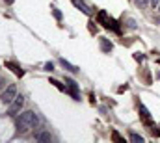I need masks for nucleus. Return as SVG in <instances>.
I'll use <instances>...</instances> for the list:
<instances>
[{
	"mask_svg": "<svg viewBox=\"0 0 160 143\" xmlns=\"http://www.w3.org/2000/svg\"><path fill=\"white\" fill-rule=\"evenodd\" d=\"M50 84H52V86H54V87H58V89H60V91H67V87H65V86H63V84H60V82H58V80H54V78H50Z\"/></svg>",
	"mask_w": 160,
	"mask_h": 143,
	"instance_id": "13",
	"label": "nucleus"
},
{
	"mask_svg": "<svg viewBox=\"0 0 160 143\" xmlns=\"http://www.w3.org/2000/svg\"><path fill=\"white\" fill-rule=\"evenodd\" d=\"M158 76H160V72H158Z\"/></svg>",
	"mask_w": 160,
	"mask_h": 143,
	"instance_id": "23",
	"label": "nucleus"
},
{
	"mask_svg": "<svg viewBox=\"0 0 160 143\" xmlns=\"http://www.w3.org/2000/svg\"><path fill=\"white\" fill-rule=\"evenodd\" d=\"M99 43H101V50H102V52H112L114 45H112V41H110V39L101 37V39H99Z\"/></svg>",
	"mask_w": 160,
	"mask_h": 143,
	"instance_id": "9",
	"label": "nucleus"
},
{
	"mask_svg": "<svg viewBox=\"0 0 160 143\" xmlns=\"http://www.w3.org/2000/svg\"><path fill=\"white\" fill-rule=\"evenodd\" d=\"M114 140H118V141H121V143L125 141V140L121 138V136H119V134H118V132H114Z\"/></svg>",
	"mask_w": 160,
	"mask_h": 143,
	"instance_id": "19",
	"label": "nucleus"
},
{
	"mask_svg": "<svg viewBox=\"0 0 160 143\" xmlns=\"http://www.w3.org/2000/svg\"><path fill=\"white\" fill-rule=\"evenodd\" d=\"M136 60L138 62H143V54H136Z\"/></svg>",
	"mask_w": 160,
	"mask_h": 143,
	"instance_id": "20",
	"label": "nucleus"
},
{
	"mask_svg": "<svg viewBox=\"0 0 160 143\" xmlns=\"http://www.w3.org/2000/svg\"><path fill=\"white\" fill-rule=\"evenodd\" d=\"M138 110H140V115H142V119L147 123V125H151V113H149V110L145 108V104H138Z\"/></svg>",
	"mask_w": 160,
	"mask_h": 143,
	"instance_id": "7",
	"label": "nucleus"
},
{
	"mask_svg": "<svg viewBox=\"0 0 160 143\" xmlns=\"http://www.w3.org/2000/svg\"><path fill=\"white\" fill-rule=\"evenodd\" d=\"M130 141H132V143H143L145 140H143V138H142L140 134H136V132H132V134H130Z\"/></svg>",
	"mask_w": 160,
	"mask_h": 143,
	"instance_id": "12",
	"label": "nucleus"
},
{
	"mask_svg": "<svg viewBox=\"0 0 160 143\" xmlns=\"http://www.w3.org/2000/svg\"><path fill=\"white\" fill-rule=\"evenodd\" d=\"M65 87H67V91L71 93V97L75 99V101H80V91H78V84L73 80V78H65Z\"/></svg>",
	"mask_w": 160,
	"mask_h": 143,
	"instance_id": "5",
	"label": "nucleus"
},
{
	"mask_svg": "<svg viewBox=\"0 0 160 143\" xmlns=\"http://www.w3.org/2000/svg\"><path fill=\"white\" fill-rule=\"evenodd\" d=\"M22 106H24V97L22 95H17L15 99H13V102L9 104V115H17L21 110H22Z\"/></svg>",
	"mask_w": 160,
	"mask_h": 143,
	"instance_id": "4",
	"label": "nucleus"
},
{
	"mask_svg": "<svg viewBox=\"0 0 160 143\" xmlns=\"http://www.w3.org/2000/svg\"><path fill=\"white\" fill-rule=\"evenodd\" d=\"M4 2H6V4H13V0H4Z\"/></svg>",
	"mask_w": 160,
	"mask_h": 143,
	"instance_id": "21",
	"label": "nucleus"
},
{
	"mask_svg": "<svg viewBox=\"0 0 160 143\" xmlns=\"http://www.w3.org/2000/svg\"><path fill=\"white\" fill-rule=\"evenodd\" d=\"M157 9H158V11H160V6H158V7H157Z\"/></svg>",
	"mask_w": 160,
	"mask_h": 143,
	"instance_id": "22",
	"label": "nucleus"
},
{
	"mask_svg": "<svg viewBox=\"0 0 160 143\" xmlns=\"http://www.w3.org/2000/svg\"><path fill=\"white\" fill-rule=\"evenodd\" d=\"M50 9H52V15H54V19L62 21V11H60V9H56V7H50Z\"/></svg>",
	"mask_w": 160,
	"mask_h": 143,
	"instance_id": "14",
	"label": "nucleus"
},
{
	"mask_svg": "<svg viewBox=\"0 0 160 143\" xmlns=\"http://www.w3.org/2000/svg\"><path fill=\"white\" fill-rule=\"evenodd\" d=\"M149 4H151V7H153V9H157V7L160 6V0H149Z\"/></svg>",
	"mask_w": 160,
	"mask_h": 143,
	"instance_id": "16",
	"label": "nucleus"
},
{
	"mask_svg": "<svg viewBox=\"0 0 160 143\" xmlns=\"http://www.w3.org/2000/svg\"><path fill=\"white\" fill-rule=\"evenodd\" d=\"M60 63H62V67H63L65 71H69V72H77V71H78V69H77L73 63H69L65 58H60Z\"/></svg>",
	"mask_w": 160,
	"mask_h": 143,
	"instance_id": "10",
	"label": "nucleus"
},
{
	"mask_svg": "<svg viewBox=\"0 0 160 143\" xmlns=\"http://www.w3.org/2000/svg\"><path fill=\"white\" fill-rule=\"evenodd\" d=\"M6 67H9V69H11V71L15 72L17 76H22V74H24V71H22L21 67H17L15 63H9V62H8V63H6Z\"/></svg>",
	"mask_w": 160,
	"mask_h": 143,
	"instance_id": "11",
	"label": "nucleus"
},
{
	"mask_svg": "<svg viewBox=\"0 0 160 143\" xmlns=\"http://www.w3.org/2000/svg\"><path fill=\"white\" fill-rule=\"evenodd\" d=\"M6 87V80H4V76L0 74V89H4Z\"/></svg>",
	"mask_w": 160,
	"mask_h": 143,
	"instance_id": "18",
	"label": "nucleus"
},
{
	"mask_svg": "<svg viewBox=\"0 0 160 143\" xmlns=\"http://www.w3.org/2000/svg\"><path fill=\"white\" fill-rule=\"evenodd\" d=\"M39 125H41L39 115H38L36 111H32V110L22 111V113L15 119V126H17V132H19V134H26L30 128H39Z\"/></svg>",
	"mask_w": 160,
	"mask_h": 143,
	"instance_id": "1",
	"label": "nucleus"
},
{
	"mask_svg": "<svg viewBox=\"0 0 160 143\" xmlns=\"http://www.w3.org/2000/svg\"><path fill=\"white\" fill-rule=\"evenodd\" d=\"M34 138H36V141H39V143H50L52 141V134L47 132V130H38V132L34 134Z\"/></svg>",
	"mask_w": 160,
	"mask_h": 143,
	"instance_id": "6",
	"label": "nucleus"
},
{
	"mask_svg": "<svg viewBox=\"0 0 160 143\" xmlns=\"http://www.w3.org/2000/svg\"><path fill=\"white\" fill-rule=\"evenodd\" d=\"M97 19H99V22H102V26H104V28H110V30H114L116 34H121V28L118 26V22H116L112 17H108V13H106V11H99Z\"/></svg>",
	"mask_w": 160,
	"mask_h": 143,
	"instance_id": "2",
	"label": "nucleus"
},
{
	"mask_svg": "<svg viewBox=\"0 0 160 143\" xmlns=\"http://www.w3.org/2000/svg\"><path fill=\"white\" fill-rule=\"evenodd\" d=\"M17 95H19V93H17V86H15V84H9V86L4 87V91H2V95H0V101H2L4 104L9 106Z\"/></svg>",
	"mask_w": 160,
	"mask_h": 143,
	"instance_id": "3",
	"label": "nucleus"
},
{
	"mask_svg": "<svg viewBox=\"0 0 160 143\" xmlns=\"http://www.w3.org/2000/svg\"><path fill=\"white\" fill-rule=\"evenodd\" d=\"M71 2H73V6H75L77 9H80L82 13H86V15H91V9L86 6V2H84V0H71Z\"/></svg>",
	"mask_w": 160,
	"mask_h": 143,
	"instance_id": "8",
	"label": "nucleus"
},
{
	"mask_svg": "<svg viewBox=\"0 0 160 143\" xmlns=\"http://www.w3.org/2000/svg\"><path fill=\"white\" fill-rule=\"evenodd\" d=\"M147 4H149V0H136V6L138 7H145Z\"/></svg>",
	"mask_w": 160,
	"mask_h": 143,
	"instance_id": "15",
	"label": "nucleus"
},
{
	"mask_svg": "<svg viewBox=\"0 0 160 143\" xmlns=\"http://www.w3.org/2000/svg\"><path fill=\"white\" fill-rule=\"evenodd\" d=\"M45 71H54V63H52V62L45 63Z\"/></svg>",
	"mask_w": 160,
	"mask_h": 143,
	"instance_id": "17",
	"label": "nucleus"
}]
</instances>
